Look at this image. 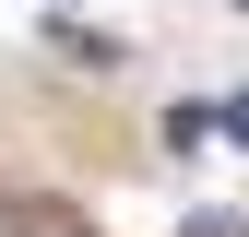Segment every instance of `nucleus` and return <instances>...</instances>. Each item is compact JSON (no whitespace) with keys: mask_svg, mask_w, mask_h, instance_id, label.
I'll use <instances>...</instances> for the list:
<instances>
[{"mask_svg":"<svg viewBox=\"0 0 249 237\" xmlns=\"http://www.w3.org/2000/svg\"><path fill=\"white\" fill-rule=\"evenodd\" d=\"M202 118H213V131H226V142H249V83H237V95H213Z\"/></svg>","mask_w":249,"mask_h":237,"instance_id":"obj_1","label":"nucleus"},{"mask_svg":"<svg viewBox=\"0 0 249 237\" xmlns=\"http://www.w3.org/2000/svg\"><path fill=\"white\" fill-rule=\"evenodd\" d=\"M190 237H249V225H213V214H202V225H190Z\"/></svg>","mask_w":249,"mask_h":237,"instance_id":"obj_2","label":"nucleus"}]
</instances>
